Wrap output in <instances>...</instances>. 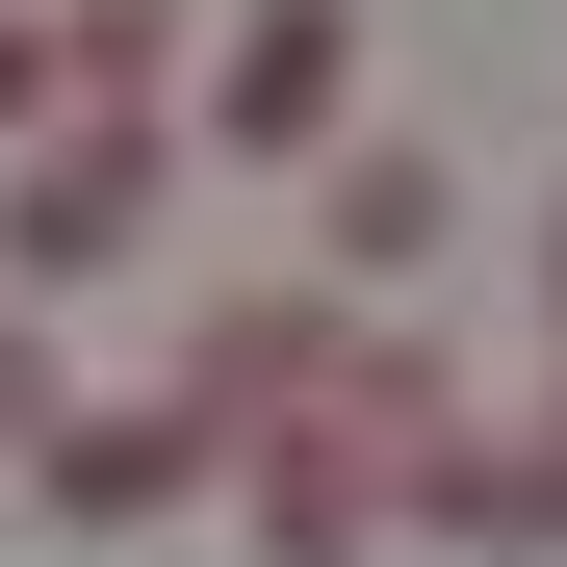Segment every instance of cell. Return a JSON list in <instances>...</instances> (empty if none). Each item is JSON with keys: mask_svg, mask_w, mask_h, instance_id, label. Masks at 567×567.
<instances>
[{"mask_svg": "<svg viewBox=\"0 0 567 567\" xmlns=\"http://www.w3.org/2000/svg\"><path fill=\"white\" fill-rule=\"evenodd\" d=\"M361 104V0H233L207 27V155H336Z\"/></svg>", "mask_w": 567, "mask_h": 567, "instance_id": "cell-1", "label": "cell"}]
</instances>
